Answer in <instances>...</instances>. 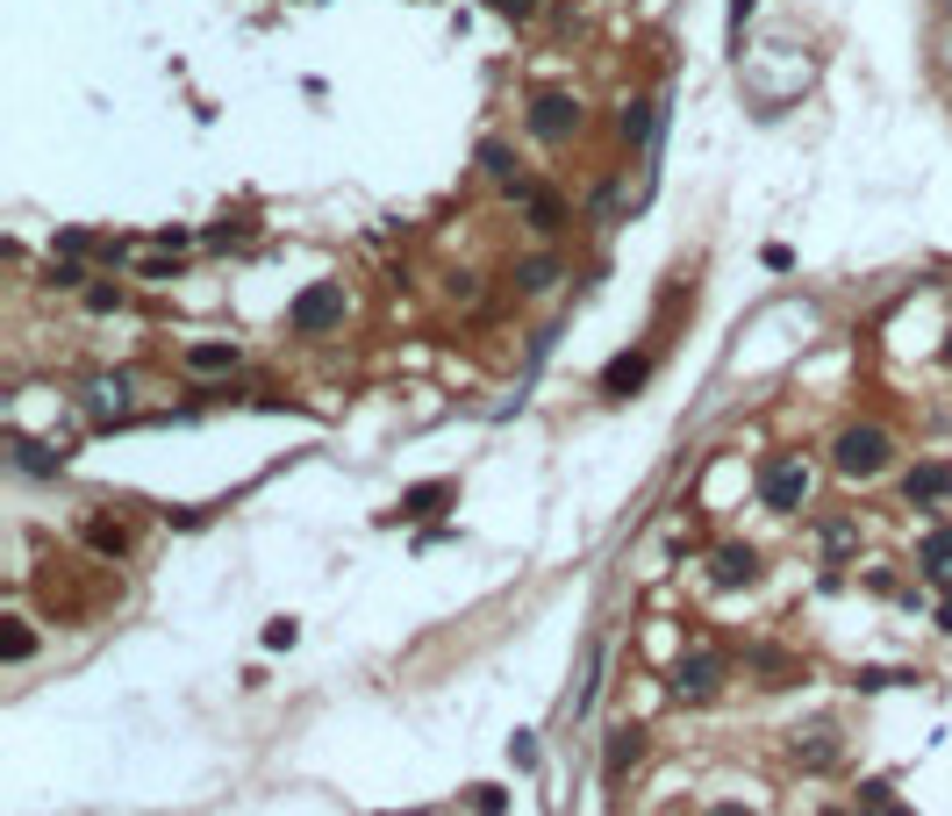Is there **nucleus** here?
I'll use <instances>...</instances> for the list:
<instances>
[{"label":"nucleus","mask_w":952,"mask_h":816,"mask_svg":"<svg viewBox=\"0 0 952 816\" xmlns=\"http://www.w3.org/2000/svg\"><path fill=\"white\" fill-rule=\"evenodd\" d=\"M552 280H558V259H523V265H516V286H523V294H544Z\"/></svg>","instance_id":"nucleus-21"},{"label":"nucleus","mask_w":952,"mask_h":816,"mask_svg":"<svg viewBox=\"0 0 952 816\" xmlns=\"http://www.w3.org/2000/svg\"><path fill=\"white\" fill-rule=\"evenodd\" d=\"M945 366H952V337H945Z\"/></svg>","instance_id":"nucleus-32"},{"label":"nucleus","mask_w":952,"mask_h":816,"mask_svg":"<svg viewBox=\"0 0 952 816\" xmlns=\"http://www.w3.org/2000/svg\"><path fill=\"white\" fill-rule=\"evenodd\" d=\"M638 760H645V731H638V723H616V731H609V745H601V774H609V781H624Z\"/></svg>","instance_id":"nucleus-9"},{"label":"nucleus","mask_w":952,"mask_h":816,"mask_svg":"<svg viewBox=\"0 0 952 816\" xmlns=\"http://www.w3.org/2000/svg\"><path fill=\"white\" fill-rule=\"evenodd\" d=\"M523 123H531L537 144H566V136L580 129V101H573V94H537Z\"/></svg>","instance_id":"nucleus-5"},{"label":"nucleus","mask_w":952,"mask_h":816,"mask_svg":"<svg viewBox=\"0 0 952 816\" xmlns=\"http://www.w3.org/2000/svg\"><path fill=\"white\" fill-rule=\"evenodd\" d=\"M745 22H752V0H731V36H745Z\"/></svg>","instance_id":"nucleus-29"},{"label":"nucleus","mask_w":952,"mask_h":816,"mask_svg":"<svg viewBox=\"0 0 952 816\" xmlns=\"http://www.w3.org/2000/svg\"><path fill=\"white\" fill-rule=\"evenodd\" d=\"M488 8H494V14H531L537 0H488Z\"/></svg>","instance_id":"nucleus-30"},{"label":"nucleus","mask_w":952,"mask_h":816,"mask_svg":"<svg viewBox=\"0 0 952 816\" xmlns=\"http://www.w3.org/2000/svg\"><path fill=\"white\" fill-rule=\"evenodd\" d=\"M745 667H760V673H766L760 688H788V680L803 673V667H795L788 652H774V645H752V652H745Z\"/></svg>","instance_id":"nucleus-12"},{"label":"nucleus","mask_w":952,"mask_h":816,"mask_svg":"<svg viewBox=\"0 0 952 816\" xmlns=\"http://www.w3.org/2000/svg\"><path fill=\"white\" fill-rule=\"evenodd\" d=\"M830 760H838V737H830V731L795 737V766H830Z\"/></svg>","instance_id":"nucleus-18"},{"label":"nucleus","mask_w":952,"mask_h":816,"mask_svg":"<svg viewBox=\"0 0 952 816\" xmlns=\"http://www.w3.org/2000/svg\"><path fill=\"white\" fill-rule=\"evenodd\" d=\"M616 129H624V144H645V136H652V101H630V108L616 115Z\"/></svg>","instance_id":"nucleus-20"},{"label":"nucleus","mask_w":952,"mask_h":816,"mask_svg":"<svg viewBox=\"0 0 952 816\" xmlns=\"http://www.w3.org/2000/svg\"><path fill=\"white\" fill-rule=\"evenodd\" d=\"M645 380H652V352H616L609 366H601V395L609 401H630Z\"/></svg>","instance_id":"nucleus-6"},{"label":"nucleus","mask_w":952,"mask_h":816,"mask_svg":"<svg viewBox=\"0 0 952 816\" xmlns=\"http://www.w3.org/2000/svg\"><path fill=\"white\" fill-rule=\"evenodd\" d=\"M945 494H952V465H945V459H924V465H910V473H902V502H910V509L945 502Z\"/></svg>","instance_id":"nucleus-7"},{"label":"nucleus","mask_w":952,"mask_h":816,"mask_svg":"<svg viewBox=\"0 0 952 816\" xmlns=\"http://www.w3.org/2000/svg\"><path fill=\"white\" fill-rule=\"evenodd\" d=\"M709 573H716V587H752L760 580V552H752V544H716Z\"/></svg>","instance_id":"nucleus-8"},{"label":"nucleus","mask_w":952,"mask_h":816,"mask_svg":"<svg viewBox=\"0 0 952 816\" xmlns=\"http://www.w3.org/2000/svg\"><path fill=\"white\" fill-rule=\"evenodd\" d=\"M830 465H838L845 480H881L888 465H896V437H888L881 422H845V430L830 437Z\"/></svg>","instance_id":"nucleus-1"},{"label":"nucleus","mask_w":952,"mask_h":816,"mask_svg":"<svg viewBox=\"0 0 952 816\" xmlns=\"http://www.w3.org/2000/svg\"><path fill=\"white\" fill-rule=\"evenodd\" d=\"M29 652H36V630H29L22 616H8V630H0V659H8V667H22Z\"/></svg>","instance_id":"nucleus-17"},{"label":"nucleus","mask_w":952,"mask_h":816,"mask_svg":"<svg viewBox=\"0 0 952 816\" xmlns=\"http://www.w3.org/2000/svg\"><path fill=\"white\" fill-rule=\"evenodd\" d=\"M509 760L531 766V760H537V737H531V731H516V737H509Z\"/></svg>","instance_id":"nucleus-27"},{"label":"nucleus","mask_w":952,"mask_h":816,"mask_svg":"<svg viewBox=\"0 0 952 816\" xmlns=\"http://www.w3.org/2000/svg\"><path fill=\"white\" fill-rule=\"evenodd\" d=\"M244 237H251V216H222L216 230H208V244H216V251H230V244H244Z\"/></svg>","instance_id":"nucleus-22"},{"label":"nucleus","mask_w":952,"mask_h":816,"mask_svg":"<svg viewBox=\"0 0 952 816\" xmlns=\"http://www.w3.org/2000/svg\"><path fill=\"white\" fill-rule=\"evenodd\" d=\"M86 544H94L101 558H123L129 552V531H123V523H108V516H86Z\"/></svg>","instance_id":"nucleus-16"},{"label":"nucleus","mask_w":952,"mask_h":816,"mask_svg":"<svg viewBox=\"0 0 952 816\" xmlns=\"http://www.w3.org/2000/svg\"><path fill=\"white\" fill-rule=\"evenodd\" d=\"M187 373H230L237 366V344H187Z\"/></svg>","instance_id":"nucleus-15"},{"label":"nucleus","mask_w":952,"mask_h":816,"mask_svg":"<svg viewBox=\"0 0 952 816\" xmlns=\"http://www.w3.org/2000/svg\"><path fill=\"white\" fill-rule=\"evenodd\" d=\"M723 673H731V659H723L716 645H694V652L673 659V680H667V688L680 694V702H709V694L723 688Z\"/></svg>","instance_id":"nucleus-4"},{"label":"nucleus","mask_w":952,"mask_h":816,"mask_svg":"<svg viewBox=\"0 0 952 816\" xmlns=\"http://www.w3.org/2000/svg\"><path fill=\"white\" fill-rule=\"evenodd\" d=\"M294 638H301V624H294V616H280V624H265V652H294Z\"/></svg>","instance_id":"nucleus-23"},{"label":"nucleus","mask_w":952,"mask_h":816,"mask_svg":"<svg viewBox=\"0 0 952 816\" xmlns=\"http://www.w3.org/2000/svg\"><path fill=\"white\" fill-rule=\"evenodd\" d=\"M509 193L523 201V216H531V230H544V237H552L558 222H566V201H558L552 187H531V179H523V187H509Z\"/></svg>","instance_id":"nucleus-10"},{"label":"nucleus","mask_w":952,"mask_h":816,"mask_svg":"<svg viewBox=\"0 0 952 816\" xmlns=\"http://www.w3.org/2000/svg\"><path fill=\"white\" fill-rule=\"evenodd\" d=\"M444 502H459V488H451V480H422V488H401L395 516H437Z\"/></svg>","instance_id":"nucleus-11"},{"label":"nucleus","mask_w":952,"mask_h":816,"mask_svg":"<svg viewBox=\"0 0 952 816\" xmlns=\"http://www.w3.org/2000/svg\"><path fill=\"white\" fill-rule=\"evenodd\" d=\"M824 544H830V552H845V544H852V523H845V516L824 523Z\"/></svg>","instance_id":"nucleus-28"},{"label":"nucleus","mask_w":952,"mask_h":816,"mask_svg":"<svg viewBox=\"0 0 952 816\" xmlns=\"http://www.w3.org/2000/svg\"><path fill=\"white\" fill-rule=\"evenodd\" d=\"M86 308H94V315H115V308H123V286H86Z\"/></svg>","instance_id":"nucleus-24"},{"label":"nucleus","mask_w":952,"mask_h":816,"mask_svg":"<svg viewBox=\"0 0 952 816\" xmlns=\"http://www.w3.org/2000/svg\"><path fill=\"white\" fill-rule=\"evenodd\" d=\"M286 329H294V337H329V329H344V286L337 280L301 286V294L286 301Z\"/></svg>","instance_id":"nucleus-2"},{"label":"nucleus","mask_w":952,"mask_h":816,"mask_svg":"<svg viewBox=\"0 0 952 816\" xmlns=\"http://www.w3.org/2000/svg\"><path fill=\"white\" fill-rule=\"evenodd\" d=\"M709 816H752V809H745V803H716Z\"/></svg>","instance_id":"nucleus-31"},{"label":"nucleus","mask_w":952,"mask_h":816,"mask_svg":"<svg viewBox=\"0 0 952 816\" xmlns=\"http://www.w3.org/2000/svg\"><path fill=\"white\" fill-rule=\"evenodd\" d=\"M480 172H488V179H502V187H523V172H516V150H509L502 136H488V144H480Z\"/></svg>","instance_id":"nucleus-13"},{"label":"nucleus","mask_w":952,"mask_h":816,"mask_svg":"<svg viewBox=\"0 0 952 816\" xmlns=\"http://www.w3.org/2000/svg\"><path fill=\"white\" fill-rule=\"evenodd\" d=\"M14 465H22V473H57L65 451H43V444H29V437H14Z\"/></svg>","instance_id":"nucleus-19"},{"label":"nucleus","mask_w":952,"mask_h":816,"mask_svg":"<svg viewBox=\"0 0 952 816\" xmlns=\"http://www.w3.org/2000/svg\"><path fill=\"white\" fill-rule=\"evenodd\" d=\"M380 816H395V809H380Z\"/></svg>","instance_id":"nucleus-33"},{"label":"nucleus","mask_w":952,"mask_h":816,"mask_svg":"<svg viewBox=\"0 0 952 816\" xmlns=\"http://www.w3.org/2000/svg\"><path fill=\"white\" fill-rule=\"evenodd\" d=\"M760 502L774 509V516H795V509L809 502V465L795 459V451H781V459L760 465Z\"/></svg>","instance_id":"nucleus-3"},{"label":"nucleus","mask_w":952,"mask_h":816,"mask_svg":"<svg viewBox=\"0 0 952 816\" xmlns=\"http://www.w3.org/2000/svg\"><path fill=\"white\" fill-rule=\"evenodd\" d=\"M473 795V816H502V788H465Z\"/></svg>","instance_id":"nucleus-26"},{"label":"nucleus","mask_w":952,"mask_h":816,"mask_svg":"<svg viewBox=\"0 0 952 816\" xmlns=\"http://www.w3.org/2000/svg\"><path fill=\"white\" fill-rule=\"evenodd\" d=\"M917 566H924L931 580H952V531H931L924 544H917Z\"/></svg>","instance_id":"nucleus-14"},{"label":"nucleus","mask_w":952,"mask_h":816,"mask_svg":"<svg viewBox=\"0 0 952 816\" xmlns=\"http://www.w3.org/2000/svg\"><path fill=\"white\" fill-rule=\"evenodd\" d=\"M123 395H129V380L115 373V380H101V387H94V408H123Z\"/></svg>","instance_id":"nucleus-25"}]
</instances>
